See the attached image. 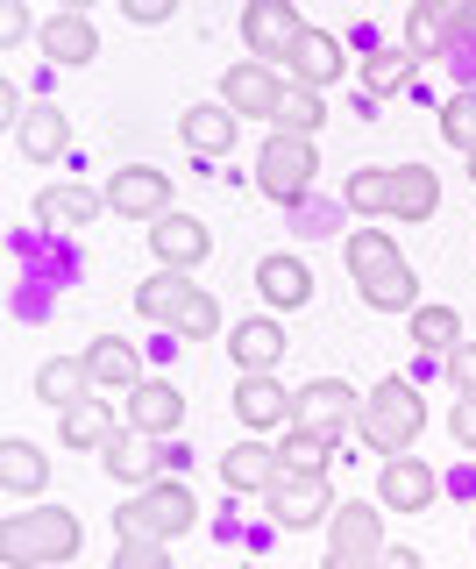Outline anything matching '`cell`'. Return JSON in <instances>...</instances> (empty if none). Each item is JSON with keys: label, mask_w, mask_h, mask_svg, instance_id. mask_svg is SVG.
<instances>
[{"label": "cell", "mask_w": 476, "mask_h": 569, "mask_svg": "<svg viewBox=\"0 0 476 569\" xmlns=\"http://www.w3.org/2000/svg\"><path fill=\"white\" fill-rule=\"evenodd\" d=\"M342 263H348L356 292H363L377 313H419V278H413L405 249L384 236V228H356V236H348V249H342Z\"/></svg>", "instance_id": "obj_1"}, {"label": "cell", "mask_w": 476, "mask_h": 569, "mask_svg": "<svg viewBox=\"0 0 476 569\" xmlns=\"http://www.w3.org/2000/svg\"><path fill=\"white\" fill-rule=\"evenodd\" d=\"M85 541L72 506H37V512H8L0 527V562L8 569H43V562H72Z\"/></svg>", "instance_id": "obj_2"}, {"label": "cell", "mask_w": 476, "mask_h": 569, "mask_svg": "<svg viewBox=\"0 0 476 569\" xmlns=\"http://www.w3.org/2000/svg\"><path fill=\"white\" fill-rule=\"evenodd\" d=\"M419 427H427V399H419V385H405V378H384V385L363 399L356 441H363V449H377L384 462H392V456H413Z\"/></svg>", "instance_id": "obj_3"}, {"label": "cell", "mask_w": 476, "mask_h": 569, "mask_svg": "<svg viewBox=\"0 0 476 569\" xmlns=\"http://www.w3.org/2000/svg\"><path fill=\"white\" fill-rule=\"evenodd\" d=\"M192 520H200V506H192V485H185V477H164V485L135 491L129 506L114 512V533H121V541H179Z\"/></svg>", "instance_id": "obj_4"}, {"label": "cell", "mask_w": 476, "mask_h": 569, "mask_svg": "<svg viewBox=\"0 0 476 569\" xmlns=\"http://www.w3.org/2000/svg\"><path fill=\"white\" fill-rule=\"evenodd\" d=\"M384 562V506L369 498H342L327 520V556L321 569H377Z\"/></svg>", "instance_id": "obj_5"}, {"label": "cell", "mask_w": 476, "mask_h": 569, "mask_svg": "<svg viewBox=\"0 0 476 569\" xmlns=\"http://www.w3.org/2000/svg\"><path fill=\"white\" fill-rule=\"evenodd\" d=\"M313 171H321V150H313L306 136H277L271 129V142L256 150V186L271 192L277 207H292V213L313 200Z\"/></svg>", "instance_id": "obj_6"}, {"label": "cell", "mask_w": 476, "mask_h": 569, "mask_svg": "<svg viewBox=\"0 0 476 569\" xmlns=\"http://www.w3.org/2000/svg\"><path fill=\"white\" fill-rule=\"evenodd\" d=\"M285 100H292V86L277 79V64L242 58V64H227V71H221V107H227L235 121H271V129H277Z\"/></svg>", "instance_id": "obj_7"}, {"label": "cell", "mask_w": 476, "mask_h": 569, "mask_svg": "<svg viewBox=\"0 0 476 569\" xmlns=\"http://www.w3.org/2000/svg\"><path fill=\"white\" fill-rule=\"evenodd\" d=\"M356 420H363L356 385H342V378L298 385V413H292V427H313V435H327V441H348V435H356Z\"/></svg>", "instance_id": "obj_8"}, {"label": "cell", "mask_w": 476, "mask_h": 569, "mask_svg": "<svg viewBox=\"0 0 476 569\" xmlns=\"http://www.w3.org/2000/svg\"><path fill=\"white\" fill-rule=\"evenodd\" d=\"M306 29L313 22H298L292 0H250V8H242V43H250L256 64H285Z\"/></svg>", "instance_id": "obj_9"}, {"label": "cell", "mask_w": 476, "mask_h": 569, "mask_svg": "<svg viewBox=\"0 0 476 569\" xmlns=\"http://www.w3.org/2000/svg\"><path fill=\"white\" fill-rule=\"evenodd\" d=\"M108 213H121V221H164V213H179L171 207V171H156V164H121L108 178Z\"/></svg>", "instance_id": "obj_10"}, {"label": "cell", "mask_w": 476, "mask_h": 569, "mask_svg": "<svg viewBox=\"0 0 476 569\" xmlns=\"http://www.w3.org/2000/svg\"><path fill=\"white\" fill-rule=\"evenodd\" d=\"M263 506H271V520L285 533H306V527L334 520V485H327V477H292L285 470L271 491H263Z\"/></svg>", "instance_id": "obj_11"}, {"label": "cell", "mask_w": 476, "mask_h": 569, "mask_svg": "<svg viewBox=\"0 0 476 569\" xmlns=\"http://www.w3.org/2000/svg\"><path fill=\"white\" fill-rule=\"evenodd\" d=\"M150 249L164 271H200L206 257H214V228L200 221V213H164V221L150 228Z\"/></svg>", "instance_id": "obj_12"}, {"label": "cell", "mask_w": 476, "mask_h": 569, "mask_svg": "<svg viewBox=\"0 0 476 569\" xmlns=\"http://www.w3.org/2000/svg\"><path fill=\"white\" fill-rule=\"evenodd\" d=\"M434 498H440V477H434L427 456H392L384 462V477H377V506L384 512H427Z\"/></svg>", "instance_id": "obj_13"}, {"label": "cell", "mask_w": 476, "mask_h": 569, "mask_svg": "<svg viewBox=\"0 0 476 569\" xmlns=\"http://www.w3.org/2000/svg\"><path fill=\"white\" fill-rule=\"evenodd\" d=\"M37 43H43V58H50V64H64V71H79V64H93V58H100V29H93V14H85V8L50 14V22L37 29Z\"/></svg>", "instance_id": "obj_14"}, {"label": "cell", "mask_w": 476, "mask_h": 569, "mask_svg": "<svg viewBox=\"0 0 476 569\" xmlns=\"http://www.w3.org/2000/svg\"><path fill=\"white\" fill-rule=\"evenodd\" d=\"M129 427H135V435H150V441H171L185 427V391L164 385V378H143V385L129 391Z\"/></svg>", "instance_id": "obj_15"}, {"label": "cell", "mask_w": 476, "mask_h": 569, "mask_svg": "<svg viewBox=\"0 0 476 569\" xmlns=\"http://www.w3.org/2000/svg\"><path fill=\"white\" fill-rule=\"evenodd\" d=\"M227 356H235V378H277V356H285V328L277 320H235L227 328Z\"/></svg>", "instance_id": "obj_16"}, {"label": "cell", "mask_w": 476, "mask_h": 569, "mask_svg": "<svg viewBox=\"0 0 476 569\" xmlns=\"http://www.w3.org/2000/svg\"><path fill=\"white\" fill-rule=\"evenodd\" d=\"M298 413V391H285L277 378H235V420L263 435V427H292Z\"/></svg>", "instance_id": "obj_17"}, {"label": "cell", "mask_w": 476, "mask_h": 569, "mask_svg": "<svg viewBox=\"0 0 476 569\" xmlns=\"http://www.w3.org/2000/svg\"><path fill=\"white\" fill-rule=\"evenodd\" d=\"M292 86H306V93H327L334 79L348 71V58H342V36H327V29H306L298 36V50H292Z\"/></svg>", "instance_id": "obj_18"}, {"label": "cell", "mask_w": 476, "mask_h": 569, "mask_svg": "<svg viewBox=\"0 0 476 569\" xmlns=\"http://www.w3.org/2000/svg\"><path fill=\"white\" fill-rule=\"evenodd\" d=\"M277 477H285V462H277V449H271V441H256V435H242L235 449L221 456V485L235 491V498L242 491H271Z\"/></svg>", "instance_id": "obj_19"}, {"label": "cell", "mask_w": 476, "mask_h": 569, "mask_svg": "<svg viewBox=\"0 0 476 569\" xmlns=\"http://www.w3.org/2000/svg\"><path fill=\"white\" fill-rule=\"evenodd\" d=\"M85 370H93V391H135L143 385V349L121 342V335H93Z\"/></svg>", "instance_id": "obj_20"}, {"label": "cell", "mask_w": 476, "mask_h": 569, "mask_svg": "<svg viewBox=\"0 0 476 569\" xmlns=\"http://www.w3.org/2000/svg\"><path fill=\"white\" fill-rule=\"evenodd\" d=\"M100 462H108V477H121V485H135V491L164 485V449H143V435H135V427H121L108 449H100Z\"/></svg>", "instance_id": "obj_21"}, {"label": "cell", "mask_w": 476, "mask_h": 569, "mask_svg": "<svg viewBox=\"0 0 476 569\" xmlns=\"http://www.w3.org/2000/svg\"><path fill=\"white\" fill-rule=\"evenodd\" d=\"M256 292L271 299L277 313H298V307L313 299V271H306L298 257H285V249H271V257L256 263Z\"/></svg>", "instance_id": "obj_22"}, {"label": "cell", "mask_w": 476, "mask_h": 569, "mask_svg": "<svg viewBox=\"0 0 476 569\" xmlns=\"http://www.w3.org/2000/svg\"><path fill=\"white\" fill-rule=\"evenodd\" d=\"M179 136H185V150H200V157H227V150H235V136H242V121L227 114L221 100H200V107H185Z\"/></svg>", "instance_id": "obj_23"}, {"label": "cell", "mask_w": 476, "mask_h": 569, "mask_svg": "<svg viewBox=\"0 0 476 569\" xmlns=\"http://www.w3.org/2000/svg\"><path fill=\"white\" fill-rule=\"evenodd\" d=\"M64 142H72V114H64V107H29V121L14 129V150H22L29 164H58Z\"/></svg>", "instance_id": "obj_24"}, {"label": "cell", "mask_w": 476, "mask_h": 569, "mask_svg": "<svg viewBox=\"0 0 476 569\" xmlns=\"http://www.w3.org/2000/svg\"><path fill=\"white\" fill-rule=\"evenodd\" d=\"M108 213V192H85V186H43L37 192V221L43 228H93Z\"/></svg>", "instance_id": "obj_25"}, {"label": "cell", "mask_w": 476, "mask_h": 569, "mask_svg": "<svg viewBox=\"0 0 476 569\" xmlns=\"http://www.w3.org/2000/svg\"><path fill=\"white\" fill-rule=\"evenodd\" d=\"M50 485V456L37 449V441H0V491H8V506L14 498H37Z\"/></svg>", "instance_id": "obj_26"}, {"label": "cell", "mask_w": 476, "mask_h": 569, "mask_svg": "<svg viewBox=\"0 0 476 569\" xmlns=\"http://www.w3.org/2000/svg\"><path fill=\"white\" fill-rule=\"evenodd\" d=\"M37 399L58 406V413H72L79 399H93V370H85V356H50V363H37Z\"/></svg>", "instance_id": "obj_27"}, {"label": "cell", "mask_w": 476, "mask_h": 569, "mask_svg": "<svg viewBox=\"0 0 476 569\" xmlns=\"http://www.w3.org/2000/svg\"><path fill=\"white\" fill-rule=\"evenodd\" d=\"M121 435V420H114V406L108 399H79L72 406V413H58V441H64V449H108V441Z\"/></svg>", "instance_id": "obj_28"}, {"label": "cell", "mask_w": 476, "mask_h": 569, "mask_svg": "<svg viewBox=\"0 0 476 569\" xmlns=\"http://www.w3.org/2000/svg\"><path fill=\"white\" fill-rule=\"evenodd\" d=\"M434 207H440V178L427 164H398L392 171V221H434Z\"/></svg>", "instance_id": "obj_29"}, {"label": "cell", "mask_w": 476, "mask_h": 569, "mask_svg": "<svg viewBox=\"0 0 476 569\" xmlns=\"http://www.w3.org/2000/svg\"><path fill=\"white\" fill-rule=\"evenodd\" d=\"M413 50H369V58H363V93L369 100H392V93H405V86H413Z\"/></svg>", "instance_id": "obj_30"}, {"label": "cell", "mask_w": 476, "mask_h": 569, "mask_svg": "<svg viewBox=\"0 0 476 569\" xmlns=\"http://www.w3.org/2000/svg\"><path fill=\"white\" fill-rule=\"evenodd\" d=\"M342 449V441L313 435V427H285V441H277V462H285L292 477H327V456Z\"/></svg>", "instance_id": "obj_31"}, {"label": "cell", "mask_w": 476, "mask_h": 569, "mask_svg": "<svg viewBox=\"0 0 476 569\" xmlns=\"http://www.w3.org/2000/svg\"><path fill=\"white\" fill-rule=\"evenodd\" d=\"M413 349H427V356L448 363V356L463 349V313H455V307H419L413 313Z\"/></svg>", "instance_id": "obj_32"}, {"label": "cell", "mask_w": 476, "mask_h": 569, "mask_svg": "<svg viewBox=\"0 0 476 569\" xmlns=\"http://www.w3.org/2000/svg\"><path fill=\"white\" fill-rule=\"evenodd\" d=\"M405 50H413V64H427L448 50V8L440 0H419L413 14H405Z\"/></svg>", "instance_id": "obj_33"}, {"label": "cell", "mask_w": 476, "mask_h": 569, "mask_svg": "<svg viewBox=\"0 0 476 569\" xmlns=\"http://www.w3.org/2000/svg\"><path fill=\"white\" fill-rule=\"evenodd\" d=\"M185 292H192V284H185V271H156V278H143V284H135V313H143V320H156V328H171V313L185 307Z\"/></svg>", "instance_id": "obj_34"}, {"label": "cell", "mask_w": 476, "mask_h": 569, "mask_svg": "<svg viewBox=\"0 0 476 569\" xmlns=\"http://www.w3.org/2000/svg\"><path fill=\"white\" fill-rule=\"evenodd\" d=\"M392 171H398V164L348 171V178H342V207H348V213H392Z\"/></svg>", "instance_id": "obj_35"}, {"label": "cell", "mask_w": 476, "mask_h": 569, "mask_svg": "<svg viewBox=\"0 0 476 569\" xmlns=\"http://www.w3.org/2000/svg\"><path fill=\"white\" fill-rule=\"evenodd\" d=\"M171 335H179V342H206V335H221V299L206 292V284H192L185 307L171 313Z\"/></svg>", "instance_id": "obj_36"}, {"label": "cell", "mask_w": 476, "mask_h": 569, "mask_svg": "<svg viewBox=\"0 0 476 569\" xmlns=\"http://www.w3.org/2000/svg\"><path fill=\"white\" fill-rule=\"evenodd\" d=\"M321 121H327V100L321 93H306V86H292V100H285V114H277V136H321Z\"/></svg>", "instance_id": "obj_37"}, {"label": "cell", "mask_w": 476, "mask_h": 569, "mask_svg": "<svg viewBox=\"0 0 476 569\" xmlns=\"http://www.w3.org/2000/svg\"><path fill=\"white\" fill-rule=\"evenodd\" d=\"M440 136H448L463 157H476V93H448V107H440Z\"/></svg>", "instance_id": "obj_38"}, {"label": "cell", "mask_w": 476, "mask_h": 569, "mask_svg": "<svg viewBox=\"0 0 476 569\" xmlns=\"http://www.w3.org/2000/svg\"><path fill=\"white\" fill-rule=\"evenodd\" d=\"M108 569H171V541H121Z\"/></svg>", "instance_id": "obj_39"}, {"label": "cell", "mask_w": 476, "mask_h": 569, "mask_svg": "<svg viewBox=\"0 0 476 569\" xmlns=\"http://www.w3.org/2000/svg\"><path fill=\"white\" fill-rule=\"evenodd\" d=\"M448 435L476 456V391H455V406H448Z\"/></svg>", "instance_id": "obj_40"}, {"label": "cell", "mask_w": 476, "mask_h": 569, "mask_svg": "<svg viewBox=\"0 0 476 569\" xmlns=\"http://www.w3.org/2000/svg\"><path fill=\"white\" fill-rule=\"evenodd\" d=\"M121 14H129V22H143V29H164L171 22V0H121Z\"/></svg>", "instance_id": "obj_41"}, {"label": "cell", "mask_w": 476, "mask_h": 569, "mask_svg": "<svg viewBox=\"0 0 476 569\" xmlns=\"http://www.w3.org/2000/svg\"><path fill=\"white\" fill-rule=\"evenodd\" d=\"M29 29H37V22H29V8H22V0H8V8H0V43L14 50V43H22Z\"/></svg>", "instance_id": "obj_42"}, {"label": "cell", "mask_w": 476, "mask_h": 569, "mask_svg": "<svg viewBox=\"0 0 476 569\" xmlns=\"http://www.w3.org/2000/svg\"><path fill=\"white\" fill-rule=\"evenodd\" d=\"M448 378H455V391H476V342H463L448 356Z\"/></svg>", "instance_id": "obj_43"}, {"label": "cell", "mask_w": 476, "mask_h": 569, "mask_svg": "<svg viewBox=\"0 0 476 569\" xmlns=\"http://www.w3.org/2000/svg\"><path fill=\"white\" fill-rule=\"evenodd\" d=\"M469 29H476V0H455L448 8V43H463Z\"/></svg>", "instance_id": "obj_44"}, {"label": "cell", "mask_w": 476, "mask_h": 569, "mask_svg": "<svg viewBox=\"0 0 476 569\" xmlns=\"http://www.w3.org/2000/svg\"><path fill=\"white\" fill-rule=\"evenodd\" d=\"M0 121H8V129H22V121H29V107H22V93H14V79L0 86Z\"/></svg>", "instance_id": "obj_45"}, {"label": "cell", "mask_w": 476, "mask_h": 569, "mask_svg": "<svg viewBox=\"0 0 476 569\" xmlns=\"http://www.w3.org/2000/svg\"><path fill=\"white\" fill-rule=\"evenodd\" d=\"M377 569H427V562H419L413 548H384V562H377Z\"/></svg>", "instance_id": "obj_46"}, {"label": "cell", "mask_w": 476, "mask_h": 569, "mask_svg": "<svg viewBox=\"0 0 476 569\" xmlns=\"http://www.w3.org/2000/svg\"><path fill=\"white\" fill-rule=\"evenodd\" d=\"M469 178H476V157H469Z\"/></svg>", "instance_id": "obj_47"}]
</instances>
